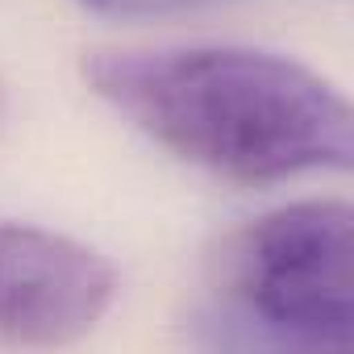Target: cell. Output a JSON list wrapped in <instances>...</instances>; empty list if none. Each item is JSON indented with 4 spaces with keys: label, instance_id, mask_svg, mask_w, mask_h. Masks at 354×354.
I'll list each match as a JSON object with an SVG mask.
<instances>
[{
    "label": "cell",
    "instance_id": "cell-1",
    "mask_svg": "<svg viewBox=\"0 0 354 354\" xmlns=\"http://www.w3.org/2000/svg\"><path fill=\"white\" fill-rule=\"evenodd\" d=\"M84 80L162 150L238 184L346 171L354 158L346 96L288 55L254 46L96 50L84 59Z\"/></svg>",
    "mask_w": 354,
    "mask_h": 354
},
{
    "label": "cell",
    "instance_id": "cell-2",
    "mask_svg": "<svg viewBox=\"0 0 354 354\" xmlns=\"http://www.w3.org/2000/svg\"><path fill=\"white\" fill-rule=\"evenodd\" d=\"M225 292L246 325L300 350L354 337V217L342 201H300L250 221L221 254Z\"/></svg>",
    "mask_w": 354,
    "mask_h": 354
},
{
    "label": "cell",
    "instance_id": "cell-3",
    "mask_svg": "<svg viewBox=\"0 0 354 354\" xmlns=\"http://www.w3.org/2000/svg\"><path fill=\"white\" fill-rule=\"evenodd\" d=\"M117 300V271L92 246L0 221V337L17 346H67L100 325Z\"/></svg>",
    "mask_w": 354,
    "mask_h": 354
},
{
    "label": "cell",
    "instance_id": "cell-4",
    "mask_svg": "<svg viewBox=\"0 0 354 354\" xmlns=\"http://www.w3.org/2000/svg\"><path fill=\"white\" fill-rule=\"evenodd\" d=\"M88 9L104 13V17H184V13H205L217 5H230V0H84Z\"/></svg>",
    "mask_w": 354,
    "mask_h": 354
},
{
    "label": "cell",
    "instance_id": "cell-5",
    "mask_svg": "<svg viewBox=\"0 0 354 354\" xmlns=\"http://www.w3.org/2000/svg\"><path fill=\"white\" fill-rule=\"evenodd\" d=\"M0 117H5V84H0Z\"/></svg>",
    "mask_w": 354,
    "mask_h": 354
}]
</instances>
